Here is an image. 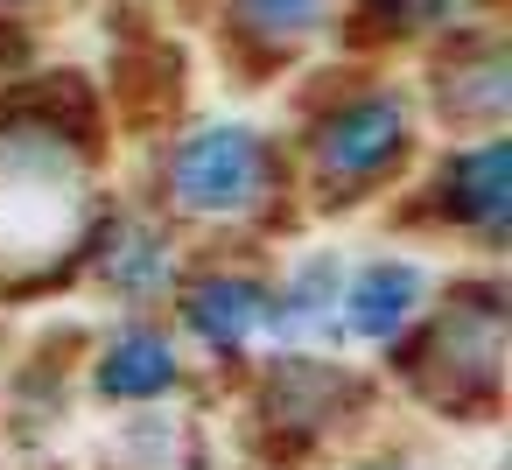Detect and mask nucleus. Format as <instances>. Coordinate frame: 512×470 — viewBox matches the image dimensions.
Here are the masks:
<instances>
[{"label": "nucleus", "mask_w": 512, "mask_h": 470, "mask_svg": "<svg viewBox=\"0 0 512 470\" xmlns=\"http://www.w3.org/2000/svg\"><path fill=\"white\" fill-rule=\"evenodd\" d=\"M106 393L120 400H148V393H169L176 386V351L155 337V330H127L113 351H106Z\"/></svg>", "instance_id": "6"}, {"label": "nucleus", "mask_w": 512, "mask_h": 470, "mask_svg": "<svg viewBox=\"0 0 512 470\" xmlns=\"http://www.w3.org/2000/svg\"><path fill=\"white\" fill-rule=\"evenodd\" d=\"M449 190H456V204H463L484 232H498V225H505V197H512V155H505V141H484V148L456 155Z\"/></svg>", "instance_id": "5"}, {"label": "nucleus", "mask_w": 512, "mask_h": 470, "mask_svg": "<svg viewBox=\"0 0 512 470\" xmlns=\"http://www.w3.org/2000/svg\"><path fill=\"white\" fill-rule=\"evenodd\" d=\"M414 295H421V274L400 267V260H379V267H365V274L344 288V323H351L358 337H393V330L407 323Z\"/></svg>", "instance_id": "4"}, {"label": "nucleus", "mask_w": 512, "mask_h": 470, "mask_svg": "<svg viewBox=\"0 0 512 470\" xmlns=\"http://www.w3.org/2000/svg\"><path fill=\"white\" fill-rule=\"evenodd\" d=\"M169 190H176L183 211H204V218L246 211L267 190V155H260V141L246 127H204V134H190L176 148Z\"/></svg>", "instance_id": "1"}, {"label": "nucleus", "mask_w": 512, "mask_h": 470, "mask_svg": "<svg viewBox=\"0 0 512 470\" xmlns=\"http://www.w3.org/2000/svg\"><path fill=\"white\" fill-rule=\"evenodd\" d=\"M232 8H239L246 36H260V43H295V36H309V29L323 22L330 0H232Z\"/></svg>", "instance_id": "7"}, {"label": "nucleus", "mask_w": 512, "mask_h": 470, "mask_svg": "<svg viewBox=\"0 0 512 470\" xmlns=\"http://www.w3.org/2000/svg\"><path fill=\"white\" fill-rule=\"evenodd\" d=\"M267 316H274V302H267V288H253V281L218 274V281L190 288V330H197L204 344H218V351L246 344V337H253Z\"/></svg>", "instance_id": "3"}, {"label": "nucleus", "mask_w": 512, "mask_h": 470, "mask_svg": "<svg viewBox=\"0 0 512 470\" xmlns=\"http://www.w3.org/2000/svg\"><path fill=\"white\" fill-rule=\"evenodd\" d=\"M463 8H477V0H393V15H400V22H421V29H435V22H456Z\"/></svg>", "instance_id": "8"}, {"label": "nucleus", "mask_w": 512, "mask_h": 470, "mask_svg": "<svg viewBox=\"0 0 512 470\" xmlns=\"http://www.w3.org/2000/svg\"><path fill=\"white\" fill-rule=\"evenodd\" d=\"M400 148H407V113H400L393 99H358V106H344V113L323 127V141H316L323 169L344 176V183L379 176Z\"/></svg>", "instance_id": "2"}]
</instances>
